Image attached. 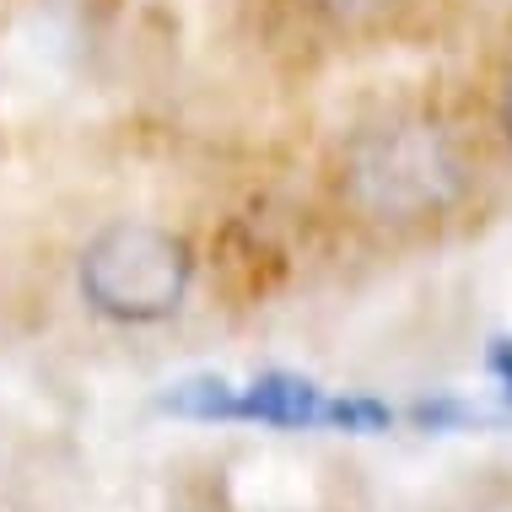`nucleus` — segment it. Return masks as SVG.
I'll use <instances>...</instances> for the list:
<instances>
[{
	"label": "nucleus",
	"instance_id": "20e7f679",
	"mask_svg": "<svg viewBox=\"0 0 512 512\" xmlns=\"http://www.w3.org/2000/svg\"><path fill=\"white\" fill-rule=\"evenodd\" d=\"M491 372H496V383H502L507 399H512V335L491 345Z\"/></svg>",
	"mask_w": 512,
	"mask_h": 512
},
{
	"label": "nucleus",
	"instance_id": "7ed1b4c3",
	"mask_svg": "<svg viewBox=\"0 0 512 512\" xmlns=\"http://www.w3.org/2000/svg\"><path fill=\"white\" fill-rule=\"evenodd\" d=\"M313 6L324 11L329 22H340V27H367V22H378L394 0H313Z\"/></svg>",
	"mask_w": 512,
	"mask_h": 512
},
{
	"label": "nucleus",
	"instance_id": "39448f33",
	"mask_svg": "<svg viewBox=\"0 0 512 512\" xmlns=\"http://www.w3.org/2000/svg\"><path fill=\"white\" fill-rule=\"evenodd\" d=\"M502 119H507V135H512V71H507V87H502Z\"/></svg>",
	"mask_w": 512,
	"mask_h": 512
},
{
	"label": "nucleus",
	"instance_id": "f257e3e1",
	"mask_svg": "<svg viewBox=\"0 0 512 512\" xmlns=\"http://www.w3.org/2000/svg\"><path fill=\"white\" fill-rule=\"evenodd\" d=\"M469 184L464 151L448 124L426 114H394L351 135L340 157V195L356 216L383 227H415L453 211Z\"/></svg>",
	"mask_w": 512,
	"mask_h": 512
},
{
	"label": "nucleus",
	"instance_id": "f03ea898",
	"mask_svg": "<svg viewBox=\"0 0 512 512\" xmlns=\"http://www.w3.org/2000/svg\"><path fill=\"white\" fill-rule=\"evenodd\" d=\"M189 281H195V254L157 221H114L76 259L81 302L114 324L173 318L189 297Z\"/></svg>",
	"mask_w": 512,
	"mask_h": 512
}]
</instances>
